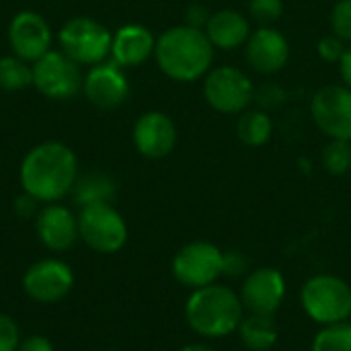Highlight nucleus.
<instances>
[{
  "label": "nucleus",
  "mask_w": 351,
  "mask_h": 351,
  "mask_svg": "<svg viewBox=\"0 0 351 351\" xmlns=\"http://www.w3.org/2000/svg\"><path fill=\"white\" fill-rule=\"evenodd\" d=\"M300 304L306 317L321 327L348 323L351 319V286L333 274H317L304 282Z\"/></svg>",
  "instance_id": "4"
},
{
  "label": "nucleus",
  "mask_w": 351,
  "mask_h": 351,
  "mask_svg": "<svg viewBox=\"0 0 351 351\" xmlns=\"http://www.w3.org/2000/svg\"><path fill=\"white\" fill-rule=\"evenodd\" d=\"M84 74L62 49H49L37 62H33V86L47 99L70 101L82 90Z\"/></svg>",
  "instance_id": "9"
},
{
  "label": "nucleus",
  "mask_w": 351,
  "mask_h": 351,
  "mask_svg": "<svg viewBox=\"0 0 351 351\" xmlns=\"http://www.w3.org/2000/svg\"><path fill=\"white\" fill-rule=\"evenodd\" d=\"M245 58L255 72L278 74L290 60V41L271 25L257 27L245 43Z\"/></svg>",
  "instance_id": "16"
},
{
  "label": "nucleus",
  "mask_w": 351,
  "mask_h": 351,
  "mask_svg": "<svg viewBox=\"0 0 351 351\" xmlns=\"http://www.w3.org/2000/svg\"><path fill=\"white\" fill-rule=\"evenodd\" d=\"M82 93L88 103L99 109H117L130 99L132 86L125 68H121L113 60H105L88 68V72L84 74Z\"/></svg>",
  "instance_id": "13"
},
{
  "label": "nucleus",
  "mask_w": 351,
  "mask_h": 351,
  "mask_svg": "<svg viewBox=\"0 0 351 351\" xmlns=\"http://www.w3.org/2000/svg\"><path fill=\"white\" fill-rule=\"evenodd\" d=\"M239 296L245 313L274 317L286 298V278L276 267H257L247 274Z\"/></svg>",
  "instance_id": "12"
},
{
  "label": "nucleus",
  "mask_w": 351,
  "mask_h": 351,
  "mask_svg": "<svg viewBox=\"0 0 351 351\" xmlns=\"http://www.w3.org/2000/svg\"><path fill=\"white\" fill-rule=\"evenodd\" d=\"M16 351H56V348L51 346V341H47V337L31 335L25 341H21V346H19Z\"/></svg>",
  "instance_id": "32"
},
{
  "label": "nucleus",
  "mask_w": 351,
  "mask_h": 351,
  "mask_svg": "<svg viewBox=\"0 0 351 351\" xmlns=\"http://www.w3.org/2000/svg\"><path fill=\"white\" fill-rule=\"evenodd\" d=\"M154 33L140 23H130L113 33L111 60L121 68H138L154 56Z\"/></svg>",
  "instance_id": "18"
},
{
  "label": "nucleus",
  "mask_w": 351,
  "mask_h": 351,
  "mask_svg": "<svg viewBox=\"0 0 351 351\" xmlns=\"http://www.w3.org/2000/svg\"><path fill=\"white\" fill-rule=\"evenodd\" d=\"M237 333L247 351H269L278 343V337H280L274 317L251 315V313L243 317Z\"/></svg>",
  "instance_id": "20"
},
{
  "label": "nucleus",
  "mask_w": 351,
  "mask_h": 351,
  "mask_svg": "<svg viewBox=\"0 0 351 351\" xmlns=\"http://www.w3.org/2000/svg\"><path fill=\"white\" fill-rule=\"evenodd\" d=\"M311 117L329 140H351V88L325 84L311 99Z\"/></svg>",
  "instance_id": "10"
},
{
  "label": "nucleus",
  "mask_w": 351,
  "mask_h": 351,
  "mask_svg": "<svg viewBox=\"0 0 351 351\" xmlns=\"http://www.w3.org/2000/svg\"><path fill=\"white\" fill-rule=\"evenodd\" d=\"M72 193L74 202L82 208L90 204H111L115 195V183L105 173H88L76 179Z\"/></svg>",
  "instance_id": "22"
},
{
  "label": "nucleus",
  "mask_w": 351,
  "mask_h": 351,
  "mask_svg": "<svg viewBox=\"0 0 351 351\" xmlns=\"http://www.w3.org/2000/svg\"><path fill=\"white\" fill-rule=\"evenodd\" d=\"M21 187L41 204H56L74 189L78 158L62 142L49 140L31 148L21 162Z\"/></svg>",
  "instance_id": "1"
},
{
  "label": "nucleus",
  "mask_w": 351,
  "mask_h": 351,
  "mask_svg": "<svg viewBox=\"0 0 351 351\" xmlns=\"http://www.w3.org/2000/svg\"><path fill=\"white\" fill-rule=\"evenodd\" d=\"M284 14V0H249V19L259 27L274 25Z\"/></svg>",
  "instance_id": "26"
},
{
  "label": "nucleus",
  "mask_w": 351,
  "mask_h": 351,
  "mask_svg": "<svg viewBox=\"0 0 351 351\" xmlns=\"http://www.w3.org/2000/svg\"><path fill=\"white\" fill-rule=\"evenodd\" d=\"M214 45L204 29L175 25L156 37L154 60L160 72L175 82H195L214 64Z\"/></svg>",
  "instance_id": "2"
},
{
  "label": "nucleus",
  "mask_w": 351,
  "mask_h": 351,
  "mask_svg": "<svg viewBox=\"0 0 351 351\" xmlns=\"http://www.w3.org/2000/svg\"><path fill=\"white\" fill-rule=\"evenodd\" d=\"M35 204H37V199H33L31 195H21L19 199H16V212L21 214V216H31L33 212H35Z\"/></svg>",
  "instance_id": "34"
},
{
  "label": "nucleus",
  "mask_w": 351,
  "mask_h": 351,
  "mask_svg": "<svg viewBox=\"0 0 351 351\" xmlns=\"http://www.w3.org/2000/svg\"><path fill=\"white\" fill-rule=\"evenodd\" d=\"M222 261L224 251L218 245L210 241H191L177 251L171 263V271L181 286L197 290L220 280Z\"/></svg>",
  "instance_id": "7"
},
{
  "label": "nucleus",
  "mask_w": 351,
  "mask_h": 351,
  "mask_svg": "<svg viewBox=\"0 0 351 351\" xmlns=\"http://www.w3.org/2000/svg\"><path fill=\"white\" fill-rule=\"evenodd\" d=\"M331 33L351 43V0H337L331 10Z\"/></svg>",
  "instance_id": "27"
},
{
  "label": "nucleus",
  "mask_w": 351,
  "mask_h": 351,
  "mask_svg": "<svg viewBox=\"0 0 351 351\" xmlns=\"http://www.w3.org/2000/svg\"><path fill=\"white\" fill-rule=\"evenodd\" d=\"M179 351H216L214 348L206 346V343H187L185 348H181Z\"/></svg>",
  "instance_id": "35"
},
{
  "label": "nucleus",
  "mask_w": 351,
  "mask_h": 351,
  "mask_svg": "<svg viewBox=\"0 0 351 351\" xmlns=\"http://www.w3.org/2000/svg\"><path fill=\"white\" fill-rule=\"evenodd\" d=\"M60 49L80 66H97L111 56L113 33L90 16H72L58 31Z\"/></svg>",
  "instance_id": "5"
},
{
  "label": "nucleus",
  "mask_w": 351,
  "mask_h": 351,
  "mask_svg": "<svg viewBox=\"0 0 351 351\" xmlns=\"http://www.w3.org/2000/svg\"><path fill=\"white\" fill-rule=\"evenodd\" d=\"M249 271V259L239 251H224L222 261V276L228 278H241Z\"/></svg>",
  "instance_id": "30"
},
{
  "label": "nucleus",
  "mask_w": 351,
  "mask_h": 351,
  "mask_svg": "<svg viewBox=\"0 0 351 351\" xmlns=\"http://www.w3.org/2000/svg\"><path fill=\"white\" fill-rule=\"evenodd\" d=\"M21 346L19 325L12 317L0 313V351H16Z\"/></svg>",
  "instance_id": "29"
},
{
  "label": "nucleus",
  "mask_w": 351,
  "mask_h": 351,
  "mask_svg": "<svg viewBox=\"0 0 351 351\" xmlns=\"http://www.w3.org/2000/svg\"><path fill=\"white\" fill-rule=\"evenodd\" d=\"M33 86V66L31 62L19 56H4L0 58V88L4 90H23Z\"/></svg>",
  "instance_id": "23"
},
{
  "label": "nucleus",
  "mask_w": 351,
  "mask_h": 351,
  "mask_svg": "<svg viewBox=\"0 0 351 351\" xmlns=\"http://www.w3.org/2000/svg\"><path fill=\"white\" fill-rule=\"evenodd\" d=\"M311 351H351V323H339L323 327L315 339Z\"/></svg>",
  "instance_id": "25"
},
{
  "label": "nucleus",
  "mask_w": 351,
  "mask_h": 351,
  "mask_svg": "<svg viewBox=\"0 0 351 351\" xmlns=\"http://www.w3.org/2000/svg\"><path fill=\"white\" fill-rule=\"evenodd\" d=\"M243 317L245 306L241 296L218 282L191 290L185 302V321L189 329L206 339H220L237 333Z\"/></svg>",
  "instance_id": "3"
},
{
  "label": "nucleus",
  "mask_w": 351,
  "mask_h": 351,
  "mask_svg": "<svg viewBox=\"0 0 351 351\" xmlns=\"http://www.w3.org/2000/svg\"><path fill=\"white\" fill-rule=\"evenodd\" d=\"M35 232L39 243L53 251H68L78 241V216H74L68 208L56 204H45L35 218Z\"/></svg>",
  "instance_id": "17"
},
{
  "label": "nucleus",
  "mask_w": 351,
  "mask_h": 351,
  "mask_svg": "<svg viewBox=\"0 0 351 351\" xmlns=\"http://www.w3.org/2000/svg\"><path fill=\"white\" fill-rule=\"evenodd\" d=\"M204 99L222 115H241L255 99V86L237 66H216L204 76Z\"/></svg>",
  "instance_id": "6"
},
{
  "label": "nucleus",
  "mask_w": 351,
  "mask_h": 351,
  "mask_svg": "<svg viewBox=\"0 0 351 351\" xmlns=\"http://www.w3.org/2000/svg\"><path fill=\"white\" fill-rule=\"evenodd\" d=\"M8 43L14 56L37 62L51 49V27L35 10H21L8 25Z\"/></svg>",
  "instance_id": "15"
},
{
  "label": "nucleus",
  "mask_w": 351,
  "mask_h": 351,
  "mask_svg": "<svg viewBox=\"0 0 351 351\" xmlns=\"http://www.w3.org/2000/svg\"><path fill=\"white\" fill-rule=\"evenodd\" d=\"M74 286V274L60 259H41L23 276L25 294L39 304H56L64 300Z\"/></svg>",
  "instance_id": "11"
},
{
  "label": "nucleus",
  "mask_w": 351,
  "mask_h": 351,
  "mask_svg": "<svg viewBox=\"0 0 351 351\" xmlns=\"http://www.w3.org/2000/svg\"><path fill=\"white\" fill-rule=\"evenodd\" d=\"M323 169L333 177H343L351 171V140H329L321 154Z\"/></svg>",
  "instance_id": "24"
},
{
  "label": "nucleus",
  "mask_w": 351,
  "mask_h": 351,
  "mask_svg": "<svg viewBox=\"0 0 351 351\" xmlns=\"http://www.w3.org/2000/svg\"><path fill=\"white\" fill-rule=\"evenodd\" d=\"M177 125L165 111L142 113L132 130V142L136 150L150 160L167 158L177 146Z\"/></svg>",
  "instance_id": "14"
},
{
  "label": "nucleus",
  "mask_w": 351,
  "mask_h": 351,
  "mask_svg": "<svg viewBox=\"0 0 351 351\" xmlns=\"http://www.w3.org/2000/svg\"><path fill=\"white\" fill-rule=\"evenodd\" d=\"M350 323H351V319H350Z\"/></svg>",
  "instance_id": "36"
},
{
  "label": "nucleus",
  "mask_w": 351,
  "mask_h": 351,
  "mask_svg": "<svg viewBox=\"0 0 351 351\" xmlns=\"http://www.w3.org/2000/svg\"><path fill=\"white\" fill-rule=\"evenodd\" d=\"M78 234L93 251L111 255L128 243V224L111 204H90L80 208Z\"/></svg>",
  "instance_id": "8"
},
{
  "label": "nucleus",
  "mask_w": 351,
  "mask_h": 351,
  "mask_svg": "<svg viewBox=\"0 0 351 351\" xmlns=\"http://www.w3.org/2000/svg\"><path fill=\"white\" fill-rule=\"evenodd\" d=\"M339 74H341L343 84L351 88V43L348 45V49H346V53H343V58L339 62Z\"/></svg>",
  "instance_id": "33"
},
{
  "label": "nucleus",
  "mask_w": 351,
  "mask_h": 351,
  "mask_svg": "<svg viewBox=\"0 0 351 351\" xmlns=\"http://www.w3.org/2000/svg\"><path fill=\"white\" fill-rule=\"evenodd\" d=\"M210 14L212 12H208V8H204L202 4H193L185 12V25L195 27V29H204L206 23H208V19H210Z\"/></svg>",
  "instance_id": "31"
},
{
  "label": "nucleus",
  "mask_w": 351,
  "mask_h": 351,
  "mask_svg": "<svg viewBox=\"0 0 351 351\" xmlns=\"http://www.w3.org/2000/svg\"><path fill=\"white\" fill-rule=\"evenodd\" d=\"M204 31L214 49L232 51L247 43L251 35V19L234 8H222L210 14Z\"/></svg>",
  "instance_id": "19"
},
{
  "label": "nucleus",
  "mask_w": 351,
  "mask_h": 351,
  "mask_svg": "<svg viewBox=\"0 0 351 351\" xmlns=\"http://www.w3.org/2000/svg\"><path fill=\"white\" fill-rule=\"evenodd\" d=\"M274 121L263 109H247L237 119V136L249 148H261L271 140Z\"/></svg>",
  "instance_id": "21"
},
{
  "label": "nucleus",
  "mask_w": 351,
  "mask_h": 351,
  "mask_svg": "<svg viewBox=\"0 0 351 351\" xmlns=\"http://www.w3.org/2000/svg\"><path fill=\"white\" fill-rule=\"evenodd\" d=\"M350 43H346L341 37H337L335 33H327L319 39L317 43V53L323 62H329V64H339L346 49H348Z\"/></svg>",
  "instance_id": "28"
}]
</instances>
